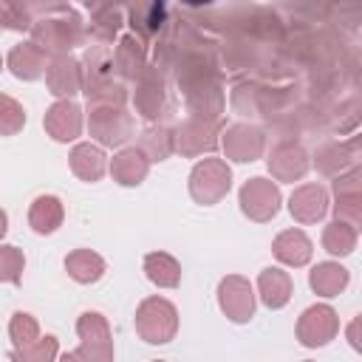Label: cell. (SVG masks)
<instances>
[{"mask_svg": "<svg viewBox=\"0 0 362 362\" xmlns=\"http://www.w3.org/2000/svg\"><path fill=\"white\" fill-rule=\"evenodd\" d=\"M136 331L150 345H164L178 331V311L164 297H147L136 311Z\"/></svg>", "mask_w": 362, "mask_h": 362, "instance_id": "1", "label": "cell"}, {"mask_svg": "<svg viewBox=\"0 0 362 362\" xmlns=\"http://www.w3.org/2000/svg\"><path fill=\"white\" fill-rule=\"evenodd\" d=\"M232 187V170L221 158H204L189 173V192L198 204H218Z\"/></svg>", "mask_w": 362, "mask_h": 362, "instance_id": "2", "label": "cell"}, {"mask_svg": "<svg viewBox=\"0 0 362 362\" xmlns=\"http://www.w3.org/2000/svg\"><path fill=\"white\" fill-rule=\"evenodd\" d=\"M82 348L71 351L68 359H88V362H110L113 359V339H110V328L107 320L96 311H85L76 322Z\"/></svg>", "mask_w": 362, "mask_h": 362, "instance_id": "3", "label": "cell"}, {"mask_svg": "<svg viewBox=\"0 0 362 362\" xmlns=\"http://www.w3.org/2000/svg\"><path fill=\"white\" fill-rule=\"evenodd\" d=\"M90 136L99 139L102 144H122L124 139L133 136V119L130 113L122 110V105H99L90 102Z\"/></svg>", "mask_w": 362, "mask_h": 362, "instance_id": "4", "label": "cell"}, {"mask_svg": "<svg viewBox=\"0 0 362 362\" xmlns=\"http://www.w3.org/2000/svg\"><path fill=\"white\" fill-rule=\"evenodd\" d=\"M240 209L246 218L257 221V223H266L277 215L280 209V189L274 181L269 178H249L243 187H240Z\"/></svg>", "mask_w": 362, "mask_h": 362, "instance_id": "5", "label": "cell"}, {"mask_svg": "<svg viewBox=\"0 0 362 362\" xmlns=\"http://www.w3.org/2000/svg\"><path fill=\"white\" fill-rule=\"evenodd\" d=\"M337 331H339V317L331 305H311L297 320V339L305 348H320V345L331 342L337 337Z\"/></svg>", "mask_w": 362, "mask_h": 362, "instance_id": "6", "label": "cell"}, {"mask_svg": "<svg viewBox=\"0 0 362 362\" xmlns=\"http://www.w3.org/2000/svg\"><path fill=\"white\" fill-rule=\"evenodd\" d=\"M218 305L221 311L232 320V322H246L255 314V294L249 280H243L240 274H229L221 280L218 286Z\"/></svg>", "mask_w": 362, "mask_h": 362, "instance_id": "7", "label": "cell"}, {"mask_svg": "<svg viewBox=\"0 0 362 362\" xmlns=\"http://www.w3.org/2000/svg\"><path fill=\"white\" fill-rule=\"evenodd\" d=\"M263 144H266V136L255 124H232L223 133V153H226V158L240 161V164L260 158Z\"/></svg>", "mask_w": 362, "mask_h": 362, "instance_id": "8", "label": "cell"}, {"mask_svg": "<svg viewBox=\"0 0 362 362\" xmlns=\"http://www.w3.org/2000/svg\"><path fill=\"white\" fill-rule=\"evenodd\" d=\"M45 130L51 139L57 141H74L82 130V107L71 99H59L57 105L48 107L45 119H42Z\"/></svg>", "mask_w": 362, "mask_h": 362, "instance_id": "9", "label": "cell"}, {"mask_svg": "<svg viewBox=\"0 0 362 362\" xmlns=\"http://www.w3.org/2000/svg\"><path fill=\"white\" fill-rule=\"evenodd\" d=\"M34 31V42L48 54H65L68 48L76 45L79 40V28L68 20H40L31 25Z\"/></svg>", "mask_w": 362, "mask_h": 362, "instance_id": "10", "label": "cell"}, {"mask_svg": "<svg viewBox=\"0 0 362 362\" xmlns=\"http://www.w3.org/2000/svg\"><path fill=\"white\" fill-rule=\"evenodd\" d=\"M305 170H308V156H305V150L300 144L283 141L269 156V173L277 181H297V178L305 175Z\"/></svg>", "mask_w": 362, "mask_h": 362, "instance_id": "11", "label": "cell"}, {"mask_svg": "<svg viewBox=\"0 0 362 362\" xmlns=\"http://www.w3.org/2000/svg\"><path fill=\"white\" fill-rule=\"evenodd\" d=\"M328 209V195L320 184H303L288 198V212L300 223H317Z\"/></svg>", "mask_w": 362, "mask_h": 362, "instance_id": "12", "label": "cell"}, {"mask_svg": "<svg viewBox=\"0 0 362 362\" xmlns=\"http://www.w3.org/2000/svg\"><path fill=\"white\" fill-rule=\"evenodd\" d=\"M45 82H48L54 96H65L68 99L82 88V71L71 57L57 54L45 68Z\"/></svg>", "mask_w": 362, "mask_h": 362, "instance_id": "13", "label": "cell"}, {"mask_svg": "<svg viewBox=\"0 0 362 362\" xmlns=\"http://www.w3.org/2000/svg\"><path fill=\"white\" fill-rule=\"evenodd\" d=\"M359 178H362V173L359 170H351L348 175H342V178H337L334 181V195H337V204H334V212H337V218H342V221H348V223H359V218H362V206H359V201H362V195H359Z\"/></svg>", "mask_w": 362, "mask_h": 362, "instance_id": "14", "label": "cell"}, {"mask_svg": "<svg viewBox=\"0 0 362 362\" xmlns=\"http://www.w3.org/2000/svg\"><path fill=\"white\" fill-rule=\"evenodd\" d=\"M8 68L17 79H37L48 68V57L37 42H20L8 54Z\"/></svg>", "mask_w": 362, "mask_h": 362, "instance_id": "15", "label": "cell"}, {"mask_svg": "<svg viewBox=\"0 0 362 362\" xmlns=\"http://www.w3.org/2000/svg\"><path fill=\"white\" fill-rule=\"evenodd\" d=\"M147 170H150V158H147L141 150H136V147L122 150V153L113 156V161H110V175H113L122 187H139V184L144 181Z\"/></svg>", "mask_w": 362, "mask_h": 362, "instance_id": "16", "label": "cell"}, {"mask_svg": "<svg viewBox=\"0 0 362 362\" xmlns=\"http://www.w3.org/2000/svg\"><path fill=\"white\" fill-rule=\"evenodd\" d=\"M272 252H274V257L280 260V263H286V266H305L308 260H311V240L300 232V229H286V232H280L277 238H274V243H272Z\"/></svg>", "mask_w": 362, "mask_h": 362, "instance_id": "17", "label": "cell"}, {"mask_svg": "<svg viewBox=\"0 0 362 362\" xmlns=\"http://www.w3.org/2000/svg\"><path fill=\"white\" fill-rule=\"evenodd\" d=\"M215 147V136H212V127L204 124V122H187L181 124L175 133H173V150L184 153V156H198L204 150H212Z\"/></svg>", "mask_w": 362, "mask_h": 362, "instance_id": "18", "label": "cell"}, {"mask_svg": "<svg viewBox=\"0 0 362 362\" xmlns=\"http://www.w3.org/2000/svg\"><path fill=\"white\" fill-rule=\"evenodd\" d=\"M257 291H260V300L269 305V308H283L291 297V277L288 272L283 269H263L260 277H257Z\"/></svg>", "mask_w": 362, "mask_h": 362, "instance_id": "19", "label": "cell"}, {"mask_svg": "<svg viewBox=\"0 0 362 362\" xmlns=\"http://www.w3.org/2000/svg\"><path fill=\"white\" fill-rule=\"evenodd\" d=\"M62 204H59V198H54V195H40L34 204H31V209H28V223H31V229L34 232H40V235H51V232H57V226L62 223Z\"/></svg>", "mask_w": 362, "mask_h": 362, "instance_id": "20", "label": "cell"}, {"mask_svg": "<svg viewBox=\"0 0 362 362\" xmlns=\"http://www.w3.org/2000/svg\"><path fill=\"white\" fill-rule=\"evenodd\" d=\"M71 170L82 181H99L105 175V153L93 144H76L71 150Z\"/></svg>", "mask_w": 362, "mask_h": 362, "instance_id": "21", "label": "cell"}, {"mask_svg": "<svg viewBox=\"0 0 362 362\" xmlns=\"http://www.w3.org/2000/svg\"><path fill=\"white\" fill-rule=\"evenodd\" d=\"M144 272H147L150 283H156L161 288H175L181 283V266L167 252H150L144 257Z\"/></svg>", "mask_w": 362, "mask_h": 362, "instance_id": "22", "label": "cell"}, {"mask_svg": "<svg viewBox=\"0 0 362 362\" xmlns=\"http://www.w3.org/2000/svg\"><path fill=\"white\" fill-rule=\"evenodd\" d=\"M308 283L317 294L322 297H337L345 286H348V269H342L339 263H317L308 274Z\"/></svg>", "mask_w": 362, "mask_h": 362, "instance_id": "23", "label": "cell"}, {"mask_svg": "<svg viewBox=\"0 0 362 362\" xmlns=\"http://www.w3.org/2000/svg\"><path fill=\"white\" fill-rule=\"evenodd\" d=\"M65 269L76 283H96L105 274V260L90 249H76L65 257Z\"/></svg>", "mask_w": 362, "mask_h": 362, "instance_id": "24", "label": "cell"}, {"mask_svg": "<svg viewBox=\"0 0 362 362\" xmlns=\"http://www.w3.org/2000/svg\"><path fill=\"white\" fill-rule=\"evenodd\" d=\"M322 246H325V252L339 255V257L351 255V252L356 249V226L348 223V221H342V218H337L334 223L325 226V232H322Z\"/></svg>", "mask_w": 362, "mask_h": 362, "instance_id": "25", "label": "cell"}, {"mask_svg": "<svg viewBox=\"0 0 362 362\" xmlns=\"http://www.w3.org/2000/svg\"><path fill=\"white\" fill-rule=\"evenodd\" d=\"M164 105V90H161V79L156 74H144L139 88H136V107L141 116L147 119H156L158 110Z\"/></svg>", "mask_w": 362, "mask_h": 362, "instance_id": "26", "label": "cell"}, {"mask_svg": "<svg viewBox=\"0 0 362 362\" xmlns=\"http://www.w3.org/2000/svg\"><path fill=\"white\" fill-rule=\"evenodd\" d=\"M113 62H116V71H119L124 79H136V76H141V71H144V54H141L139 42H136L133 37H122V42L116 45Z\"/></svg>", "mask_w": 362, "mask_h": 362, "instance_id": "27", "label": "cell"}, {"mask_svg": "<svg viewBox=\"0 0 362 362\" xmlns=\"http://www.w3.org/2000/svg\"><path fill=\"white\" fill-rule=\"evenodd\" d=\"M354 153H356V141H351V144H325L317 153V170L325 173V175H337L342 167H348Z\"/></svg>", "mask_w": 362, "mask_h": 362, "instance_id": "28", "label": "cell"}, {"mask_svg": "<svg viewBox=\"0 0 362 362\" xmlns=\"http://www.w3.org/2000/svg\"><path fill=\"white\" fill-rule=\"evenodd\" d=\"M8 334H11L14 348H25V345H31V342L40 339V325H37V320L31 314L17 311L11 317V322H8Z\"/></svg>", "mask_w": 362, "mask_h": 362, "instance_id": "29", "label": "cell"}, {"mask_svg": "<svg viewBox=\"0 0 362 362\" xmlns=\"http://www.w3.org/2000/svg\"><path fill=\"white\" fill-rule=\"evenodd\" d=\"M150 161H161L173 153V133L158 127V130H147L141 136V147H139Z\"/></svg>", "mask_w": 362, "mask_h": 362, "instance_id": "30", "label": "cell"}, {"mask_svg": "<svg viewBox=\"0 0 362 362\" xmlns=\"http://www.w3.org/2000/svg\"><path fill=\"white\" fill-rule=\"evenodd\" d=\"M25 124V110L11 96L0 93V136H14Z\"/></svg>", "mask_w": 362, "mask_h": 362, "instance_id": "31", "label": "cell"}, {"mask_svg": "<svg viewBox=\"0 0 362 362\" xmlns=\"http://www.w3.org/2000/svg\"><path fill=\"white\" fill-rule=\"evenodd\" d=\"M57 356V337H40L37 342L17 348L11 354V359H23V362H51Z\"/></svg>", "mask_w": 362, "mask_h": 362, "instance_id": "32", "label": "cell"}, {"mask_svg": "<svg viewBox=\"0 0 362 362\" xmlns=\"http://www.w3.org/2000/svg\"><path fill=\"white\" fill-rule=\"evenodd\" d=\"M25 269V257L17 246H0V280L3 283H20Z\"/></svg>", "mask_w": 362, "mask_h": 362, "instance_id": "33", "label": "cell"}, {"mask_svg": "<svg viewBox=\"0 0 362 362\" xmlns=\"http://www.w3.org/2000/svg\"><path fill=\"white\" fill-rule=\"evenodd\" d=\"M0 25L14 28V31H23V28H28V11L23 6H14V3L0 0Z\"/></svg>", "mask_w": 362, "mask_h": 362, "instance_id": "34", "label": "cell"}, {"mask_svg": "<svg viewBox=\"0 0 362 362\" xmlns=\"http://www.w3.org/2000/svg\"><path fill=\"white\" fill-rule=\"evenodd\" d=\"M96 23H102V25H93V31H96L102 40H110L113 31L119 28V14H116V11H105V14H99Z\"/></svg>", "mask_w": 362, "mask_h": 362, "instance_id": "35", "label": "cell"}, {"mask_svg": "<svg viewBox=\"0 0 362 362\" xmlns=\"http://www.w3.org/2000/svg\"><path fill=\"white\" fill-rule=\"evenodd\" d=\"M359 328H362V320L356 317V320L351 322V328H348V339H351V345H354L356 351H362V339H359Z\"/></svg>", "mask_w": 362, "mask_h": 362, "instance_id": "36", "label": "cell"}, {"mask_svg": "<svg viewBox=\"0 0 362 362\" xmlns=\"http://www.w3.org/2000/svg\"><path fill=\"white\" fill-rule=\"evenodd\" d=\"M6 229H8V218H6V212L0 209V238L6 235Z\"/></svg>", "mask_w": 362, "mask_h": 362, "instance_id": "37", "label": "cell"}, {"mask_svg": "<svg viewBox=\"0 0 362 362\" xmlns=\"http://www.w3.org/2000/svg\"><path fill=\"white\" fill-rule=\"evenodd\" d=\"M6 3H14V6H23V0H6Z\"/></svg>", "mask_w": 362, "mask_h": 362, "instance_id": "38", "label": "cell"}, {"mask_svg": "<svg viewBox=\"0 0 362 362\" xmlns=\"http://www.w3.org/2000/svg\"><path fill=\"white\" fill-rule=\"evenodd\" d=\"M0 68H3V59H0Z\"/></svg>", "mask_w": 362, "mask_h": 362, "instance_id": "39", "label": "cell"}]
</instances>
